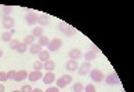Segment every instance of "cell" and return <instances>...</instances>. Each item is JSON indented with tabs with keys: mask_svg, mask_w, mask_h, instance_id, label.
Listing matches in <instances>:
<instances>
[{
	"mask_svg": "<svg viewBox=\"0 0 134 92\" xmlns=\"http://www.w3.org/2000/svg\"><path fill=\"white\" fill-rule=\"evenodd\" d=\"M58 28H59V30H61L65 36H68V37H72V36L76 35V29L73 28V26H71L69 23L64 22V21H59L58 22Z\"/></svg>",
	"mask_w": 134,
	"mask_h": 92,
	"instance_id": "cell-1",
	"label": "cell"
},
{
	"mask_svg": "<svg viewBox=\"0 0 134 92\" xmlns=\"http://www.w3.org/2000/svg\"><path fill=\"white\" fill-rule=\"evenodd\" d=\"M61 47H62V40L61 38H51L50 43H48V45H47V51L48 52H55L58 50H61Z\"/></svg>",
	"mask_w": 134,
	"mask_h": 92,
	"instance_id": "cell-2",
	"label": "cell"
},
{
	"mask_svg": "<svg viewBox=\"0 0 134 92\" xmlns=\"http://www.w3.org/2000/svg\"><path fill=\"white\" fill-rule=\"evenodd\" d=\"M90 78L94 83H101V81L105 78V76H104V73L100 69H91L90 70Z\"/></svg>",
	"mask_w": 134,
	"mask_h": 92,
	"instance_id": "cell-3",
	"label": "cell"
},
{
	"mask_svg": "<svg viewBox=\"0 0 134 92\" xmlns=\"http://www.w3.org/2000/svg\"><path fill=\"white\" fill-rule=\"evenodd\" d=\"M37 18H39V14L36 11H28L26 12V15H25V19H26V23L28 25H36L37 23Z\"/></svg>",
	"mask_w": 134,
	"mask_h": 92,
	"instance_id": "cell-4",
	"label": "cell"
},
{
	"mask_svg": "<svg viewBox=\"0 0 134 92\" xmlns=\"http://www.w3.org/2000/svg\"><path fill=\"white\" fill-rule=\"evenodd\" d=\"M90 70H91V63H90V62H87V61H84L83 63L77 67V73L80 76L88 74V71H90Z\"/></svg>",
	"mask_w": 134,
	"mask_h": 92,
	"instance_id": "cell-5",
	"label": "cell"
},
{
	"mask_svg": "<svg viewBox=\"0 0 134 92\" xmlns=\"http://www.w3.org/2000/svg\"><path fill=\"white\" fill-rule=\"evenodd\" d=\"M2 23H3V28H6L7 30H11V29L14 28V25H15V21H14L13 17L8 15V17H3Z\"/></svg>",
	"mask_w": 134,
	"mask_h": 92,
	"instance_id": "cell-6",
	"label": "cell"
},
{
	"mask_svg": "<svg viewBox=\"0 0 134 92\" xmlns=\"http://www.w3.org/2000/svg\"><path fill=\"white\" fill-rule=\"evenodd\" d=\"M68 56H69V59H72V61H79L83 56V54H82L80 50H77V48H72V50L68 52Z\"/></svg>",
	"mask_w": 134,
	"mask_h": 92,
	"instance_id": "cell-7",
	"label": "cell"
},
{
	"mask_svg": "<svg viewBox=\"0 0 134 92\" xmlns=\"http://www.w3.org/2000/svg\"><path fill=\"white\" fill-rule=\"evenodd\" d=\"M104 80H105V83L108 85H116V84H119V77H118L116 73H111L109 76H107Z\"/></svg>",
	"mask_w": 134,
	"mask_h": 92,
	"instance_id": "cell-8",
	"label": "cell"
},
{
	"mask_svg": "<svg viewBox=\"0 0 134 92\" xmlns=\"http://www.w3.org/2000/svg\"><path fill=\"white\" fill-rule=\"evenodd\" d=\"M28 78L31 83H35V81H37V80H42L43 78V73L42 71H31V73L28 74Z\"/></svg>",
	"mask_w": 134,
	"mask_h": 92,
	"instance_id": "cell-9",
	"label": "cell"
},
{
	"mask_svg": "<svg viewBox=\"0 0 134 92\" xmlns=\"http://www.w3.org/2000/svg\"><path fill=\"white\" fill-rule=\"evenodd\" d=\"M42 48H43V47H40L37 43H33V44H31V45L28 47V51L31 52L32 55H39V54L42 52Z\"/></svg>",
	"mask_w": 134,
	"mask_h": 92,
	"instance_id": "cell-10",
	"label": "cell"
},
{
	"mask_svg": "<svg viewBox=\"0 0 134 92\" xmlns=\"http://www.w3.org/2000/svg\"><path fill=\"white\" fill-rule=\"evenodd\" d=\"M42 80H43V83H44V84H53L54 81H55V76H54L53 71H47V73L43 76V78H42Z\"/></svg>",
	"mask_w": 134,
	"mask_h": 92,
	"instance_id": "cell-11",
	"label": "cell"
},
{
	"mask_svg": "<svg viewBox=\"0 0 134 92\" xmlns=\"http://www.w3.org/2000/svg\"><path fill=\"white\" fill-rule=\"evenodd\" d=\"M25 78H28V71L26 70H18L15 73V77H14V80H15L17 83H21V81H24Z\"/></svg>",
	"mask_w": 134,
	"mask_h": 92,
	"instance_id": "cell-12",
	"label": "cell"
},
{
	"mask_svg": "<svg viewBox=\"0 0 134 92\" xmlns=\"http://www.w3.org/2000/svg\"><path fill=\"white\" fill-rule=\"evenodd\" d=\"M37 23L42 28L43 26H47L48 23H50V17L46 15V14H42V15H39V18H37Z\"/></svg>",
	"mask_w": 134,
	"mask_h": 92,
	"instance_id": "cell-13",
	"label": "cell"
},
{
	"mask_svg": "<svg viewBox=\"0 0 134 92\" xmlns=\"http://www.w3.org/2000/svg\"><path fill=\"white\" fill-rule=\"evenodd\" d=\"M14 33H15V29H11V30H6L2 35V40L3 41H7V43H10L13 40V36H14Z\"/></svg>",
	"mask_w": 134,
	"mask_h": 92,
	"instance_id": "cell-14",
	"label": "cell"
},
{
	"mask_svg": "<svg viewBox=\"0 0 134 92\" xmlns=\"http://www.w3.org/2000/svg\"><path fill=\"white\" fill-rule=\"evenodd\" d=\"M65 67H66V70H68V71H76V70H77V67H79L77 61H72V59H69V61L66 62Z\"/></svg>",
	"mask_w": 134,
	"mask_h": 92,
	"instance_id": "cell-15",
	"label": "cell"
},
{
	"mask_svg": "<svg viewBox=\"0 0 134 92\" xmlns=\"http://www.w3.org/2000/svg\"><path fill=\"white\" fill-rule=\"evenodd\" d=\"M43 69L47 70V71H53L54 69H55V62L48 59L47 62H44V63H43Z\"/></svg>",
	"mask_w": 134,
	"mask_h": 92,
	"instance_id": "cell-16",
	"label": "cell"
},
{
	"mask_svg": "<svg viewBox=\"0 0 134 92\" xmlns=\"http://www.w3.org/2000/svg\"><path fill=\"white\" fill-rule=\"evenodd\" d=\"M48 43H50V38H48L47 36H44V35L37 38V44L40 45V47H47Z\"/></svg>",
	"mask_w": 134,
	"mask_h": 92,
	"instance_id": "cell-17",
	"label": "cell"
},
{
	"mask_svg": "<svg viewBox=\"0 0 134 92\" xmlns=\"http://www.w3.org/2000/svg\"><path fill=\"white\" fill-rule=\"evenodd\" d=\"M48 59H50V52H48V51H44V50H42V52L39 54V61H40V62H43V63H44V62H47Z\"/></svg>",
	"mask_w": 134,
	"mask_h": 92,
	"instance_id": "cell-18",
	"label": "cell"
},
{
	"mask_svg": "<svg viewBox=\"0 0 134 92\" xmlns=\"http://www.w3.org/2000/svg\"><path fill=\"white\" fill-rule=\"evenodd\" d=\"M31 35L33 36V37H40V36H43V28L42 26H37V28H32V33Z\"/></svg>",
	"mask_w": 134,
	"mask_h": 92,
	"instance_id": "cell-19",
	"label": "cell"
},
{
	"mask_svg": "<svg viewBox=\"0 0 134 92\" xmlns=\"http://www.w3.org/2000/svg\"><path fill=\"white\" fill-rule=\"evenodd\" d=\"M97 58V54L94 51H91V50H88L86 54H84V59H86L87 62H90V61H94Z\"/></svg>",
	"mask_w": 134,
	"mask_h": 92,
	"instance_id": "cell-20",
	"label": "cell"
},
{
	"mask_svg": "<svg viewBox=\"0 0 134 92\" xmlns=\"http://www.w3.org/2000/svg\"><path fill=\"white\" fill-rule=\"evenodd\" d=\"M15 51L18 52V54H24V52H26V51H28V45H26V44H24V43H19Z\"/></svg>",
	"mask_w": 134,
	"mask_h": 92,
	"instance_id": "cell-21",
	"label": "cell"
},
{
	"mask_svg": "<svg viewBox=\"0 0 134 92\" xmlns=\"http://www.w3.org/2000/svg\"><path fill=\"white\" fill-rule=\"evenodd\" d=\"M72 89H73V92H83L84 91V85L82 83H75L73 87H72Z\"/></svg>",
	"mask_w": 134,
	"mask_h": 92,
	"instance_id": "cell-22",
	"label": "cell"
},
{
	"mask_svg": "<svg viewBox=\"0 0 134 92\" xmlns=\"http://www.w3.org/2000/svg\"><path fill=\"white\" fill-rule=\"evenodd\" d=\"M33 40H35V37L32 36V35H28V36H25V38H24V44H26V45H31V44H33Z\"/></svg>",
	"mask_w": 134,
	"mask_h": 92,
	"instance_id": "cell-23",
	"label": "cell"
},
{
	"mask_svg": "<svg viewBox=\"0 0 134 92\" xmlns=\"http://www.w3.org/2000/svg\"><path fill=\"white\" fill-rule=\"evenodd\" d=\"M11 11H13V7H11V6H4V7L2 8V12H3L4 17H8Z\"/></svg>",
	"mask_w": 134,
	"mask_h": 92,
	"instance_id": "cell-24",
	"label": "cell"
},
{
	"mask_svg": "<svg viewBox=\"0 0 134 92\" xmlns=\"http://www.w3.org/2000/svg\"><path fill=\"white\" fill-rule=\"evenodd\" d=\"M33 69H35V71H42L43 70V62H40V61L35 62V63H33Z\"/></svg>",
	"mask_w": 134,
	"mask_h": 92,
	"instance_id": "cell-25",
	"label": "cell"
},
{
	"mask_svg": "<svg viewBox=\"0 0 134 92\" xmlns=\"http://www.w3.org/2000/svg\"><path fill=\"white\" fill-rule=\"evenodd\" d=\"M61 78H62V81H64V83H65L66 85H68V84H71V83H72V80H73L71 74H64Z\"/></svg>",
	"mask_w": 134,
	"mask_h": 92,
	"instance_id": "cell-26",
	"label": "cell"
},
{
	"mask_svg": "<svg viewBox=\"0 0 134 92\" xmlns=\"http://www.w3.org/2000/svg\"><path fill=\"white\" fill-rule=\"evenodd\" d=\"M18 44H19V41L18 40H13L8 43V47H10V50H17V47H18Z\"/></svg>",
	"mask_w": 134,
	"mask_h": 92,
	"instance_id": "cell-27",
	"label": "cell"
},
{
	"mask_svg": "<svg viewBox=\"0 0 134 92\" xmlns=\"http://www.w3.org/2000/svg\"><path fill=\"white\" fill-rule=\"evenodd\" d=\"M84 92H97V89L94 87V84H87L84 87Z\"/></svg>",
	"mask_w": 134,
	"mask_h": 92,
	"instance_id": "cell-28",
	"label": "cell"
},
{
	"mask_svg": "<svg viewBox=\"0 0 134 92\" xmlns=\"http://www.w3.org/2000/svg\"><path fill=\"white\" fill-rule=\"evenodd\" d=\"M6 73H7V78H8V80H14V77H15L17 71H15V70H8V71H6Z\"/></svg>",
	"mask_w": 134,
	"mask_h": 92,
	"instance_id": "cell-29",
	"label": "cell"
},
{
	"mask_svg": "<svg viewBox=\"0 0 134 92\" xmlns=\"http://www.w3.org/2000/svg\"><path fill=\"white\" fill-rule=\"evenodd\" d=\"M19 91H21V92H32V91H33V88H32L31 85H24Z\"/></svg>",
	"mask_w": 134,
	"mask_h": 92,
	"instance_id": "cell-30",
	"label": "cell"
},
{
	"mask_svg": "<svg viewBox=\"0 0 134 92\" xmlns=\"http://www.w3.org/2000/svg\"><path fill=\"white\" fill-rule=\"evenodd\" d=\"M8 78H7V73L6 71H0V81L2 83H4V81H7Z\"/></svg>",
	"mask_w": 134,
	"mask_h": 92,
	"instance_id": "cell-31",
	"label": "cell"
},
{
	"mask_svg": "<svg viewBox=\"0 0 134 92\" xmlns=\"http://www.w3.org/2000/svg\"><path fill=\"white\" fill-rule=\"evenodd\" d=\"M44 92H59V88H57V87H48Z\"/></svg>",
	"mask_w": 134,
	"mask_h": 92,
	"instance_id": "cell-32",
	"label": "cell"
},
{
	"mask_svg": "<svg viewBox=\"0 0 134 92\" xmlns=\"http://www.w3.org/2000/svg\"><path fill=\"white\" fill-rule=\"evenodd\" d=\"M91 47H93V50H91V51H94L96 54H98V52H100V50H98V48H97L96 45H94V44H91Z\"/></svg>",
	"mask_w": 134,
	"mask_h": 92,
	"instance_id": "cell-33",
	"label": "cell"
},
{
	"mask_svg": "<svg viewBox=\"0 0 134 92\" xmlns=\"http://www.w3.org/2000/svg\"><path fill=\"white\" fill-rule=\"evenodd\" d=\"M32 92H44L43 89H40V88H33V91Z\"/></svg>",
	"mask_w": 134,
	"mask_h": 92,
	"instance_id": "cell-34",
	"label": "cell"
},
{
	"mask_svg": "<svg viewBox=\"0 0 134 92\" xmlns=\"http://www.w3.org/2000/svg\"><path fill=\"white\" fill-rule=\"evenodd\" d=\"M0 92H4V85L0 84Z\"/></svg>",
	"mask_w": 134,
	"mask_h": 92,
	"instance_id": "cell-35",
	"label": "cell"
},
{
	"mask_svg": "<svg viewBox=\"0 0 134 92\" xmlns=\"http://www.w3.org/2000/svg\"><path fill=\"white\" fill-rule=\"evenodd\" d=\"M3 56V50H0V58Z\"/></svg>",
	"mask_w": 134,
	"mask_h": 92,
	"instance_id": "cell-36",
	"label": "cell"
},
{
	"mask_svg": "<svg viewBox=\"0 0 134 92\" xmlns=\"http://www.w3.org/2000/svg\"><path fill=\"white\" fill-rule=\"evenodd\" d=\"M13 92H21V91H13Z\"/></svg>",
	"mask_w": 134,
	"mask_h": 92,
	"instance_id": "cell-37",
	"label": "cell"
}]
</instances>
